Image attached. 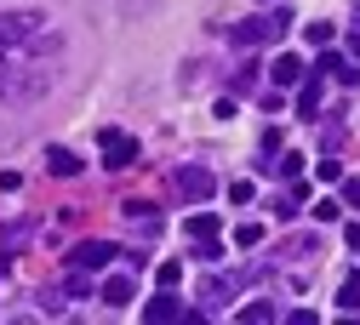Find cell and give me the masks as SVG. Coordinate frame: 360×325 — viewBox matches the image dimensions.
Here are the masks:
<instances>
[{
	"label": "cell",
	"instance_id": "6da1fadb",
	"mask_svg": "<svg viewBox=\"0 0 360 325\" xmlns=\"http://www.w3.org/2000/svg\"><path fill=\"white\" fill-rule=\"evenodd\" d=\"M58 46H63L58 29H46L40 40L0 52V103H34V98H46L52 80H58Z\"/></svg>",
	"mask_w": 360,
	"mask_h": 325
},
{
	"label": "cell",
	"instance_id": "7a4b0ae2",
	"mask_svg": "<svg viewBox=\"0 0 360 325\" xmlns=\"http://www.w3.org/2000/svg\"><path fill=\"white\" fill-rule=\"evenodd\" d=\"M292 23H297V18H292V6L281 0V6L269 12V18H246V23H235L229 34H235V46H269V40H281Z\"/></svg>",
	"mask_w": 360,
	"mask_h": 325
},
{
	"label": "cell",
	"instance_id": "3957f363",
	"mask_svg": "<svg viewBox=\"0 0 360 325\" xmlns=\"http://www.w3.org/2000/svg\"><path fill=\"white\" fill-rule=\"evenodd\" d=\"M98 143H103V171H131V166H138V143H131L126 131L103 126V131H98Z\"/></svg>",
	"mask_w": 360,
	"mask_h": 325
},
{
	"label": "cell",
	"instance_id": "277c9868",
	"mask_svg": "<svg viewBox=\"0 0 360 325\" xmlns=\"http://www.w3.org/2000/svg\"><path fill=\"white\" fill-rule=\"evenodd\" d=\"M120 257V246L115 240H80L75 251H69V268H86V274H98V268H109Z\"/></svg>",
	"mask_w": 360,
	"mask_h": 325
},
{
	"label": "cell",
	"instance_id": "5b68a950",
	"mask_svg": "<svg viewBox=\"0 0 360 325\" xmlns=\"http://www.w3.org/2000/svg\"><path fill=\"white\" fill-rule=\"evenodd\" d=\"M120 217L131 223V234H138V240H155V234H160V211H155V206H143V200H126V206H120Z\"/></svg>",
	"mask_w": 360,
	"mask_h": 325
},
{
	"label": "cell",
	"instance_id": "8992f818",
	"mask_svg": "<svg viewBox=\"0 0 360 325\" xmlns=\"http://www.w3.org/2000/svg\"><path fill=\"white\" fill-rule=\"evenodd\" d=\"M172 183H177V194H184V200H206V194L217 189V183H212V171H206V166H184V171L172 177Z\"/></svg>",
	"mask_w": 360,
	"mask_h": 325
},
{
	"label": "cell",
	"instance_id": "52a82bcc",
	"mask_svg": "<svg viewBox=\"0 0 360 325\" xmlns=\"http://www.w3.org/2000/svg\"><path fill=\"white\" fill-rule=\"evenodd\" d=\"M321 91H326V74H303V80H297V114H303V120L321 114Z\"/></svg>",
	"mask_w": 360,
	"mask_h": 325
},
{
	"label": "cell",
	"instance_id": "ba28073f",
	"mask_svg": "<svg viewBox=\"0 0 360 325\" xmlns=\"http://www.w3.org/2000/svg\"><path fill=\"white\" fill-rule=\"evenodd\" d=\"M143 319H149V325H172V319H189V308L177 303L172 291H160L155 303H143Z\"/></svg>",
	"mask_w": 360,
	"mask_h": 325
},
{
	"label": "cell",
	"instance_id": "9c48e42d",
	"mask_svg": "<svg viewBox=\"0 0 360 325\" xmlns=\"http://www.w3.org/2000/svg\"><path fill=\"white\" fill-rule=\"evenodd\" d=\"M29 234H34V217H18V223H0V251H6V257H18V251L29 246Z\"/></svg>",
	"mask_w": 360,
	"mask_h": 325
},
{
	"label": "cell",
	"instance_id": "30bf717a",
	"mask_svg": "<svg viewBox=\"0 0 360 325\" xmlns=\"http://www.w3.org/2000/svg\"><path fill=\"white\" fill-rule=\"evenodd\" d=\"M314 74H332V80H349V86L360 80V74H354V69H349V63L332 52V46H321V63H314Z\"/></svg>",
	"mask_w": 360,
	"mask_h": 325
},
{
	"label": "cell",
	"instance_id": "8fae6325",
	"mask_svg": "<svg viewBox=\"0 0 360 325\" xmlns=\"http://www.w3.org/2000/svg\"><path fill=\"white\" fill-rule=\"evenodd\" d=\"M46 171L52 177H80V154L75 149H46Z\"/></svg>",
	"mask_w": 360,
	"mask_h": 325
},
{
	"label": "cell",
	"instance_id": "7c38bea8",
	"mask_svg": "<svg viewBox=\"0 0 360 325\" xmlns=\"http://www.w3.org/2000/svg\"><path fill=\"white\" fill-rule=\"evenodd\" d=\"M98 291H103V303H109V308H126V303H131V280H126V274H109Z\"/></svg>",
	"mask_w": 360,
	"mask_h": 325
},
{
	"label": "cell",
	"instance_id": "4fadbf2b",
	"mask_svg": "<svg viewBox=\"0 0 360 325\" xmlns=\"http://www.w3.org/2000/svg\"><path fill=\"white\" fill-rule=\"evenodd\" d=\"M269 80H275V86L286 91V86H297V80H303V63H297V58H275V69H269Z\"/></svg>",
	"mask_w": 360,
	"mask_h": 325
},
{
	"label": "cell",
	"instance_id": "5bb4252c",
	"mask_svg": "<svg viewBox=\"0 0 360 325\" xmlns=\"http://www.w3.org/2000/svg\"><path fill=\"white\" fill-rule=\"evenodd\" d=\"M235 319H246V325H269V319H281V308H275V303H246Z\"/></svg>",
	"mask_w": 360,
	"mask_h": 325
},
{
	"label": "cell",
	"instance_id": "9a60e30c",
	"mask_svg": "<svg viewBox=\"0 0 360 325\" xmlns=\"http://www.w3.org/2000/svg\"><path fill=\"white\" fill-rule=\"evenodd\" d=\"M63 291H69V297H92V291H98V274H86V268H75Z\"/></svg>",
	"mask_w": 360,
	"mask_h": 325
},
{
	"label": "cell",
	"instance_id": "2e32d148",
	"mask_svg": "<svg viewBox=\"0 0 360 325\" xmlns=\"http://www.w3.org/2000/svg\"><path fill=\"white\" fill-rule=\"evenodd\" d=\"M332 34H338V29H332L326 18H314V23H303V40H309V46H332Z\"/></svg>",
	"mask_w": 360,
	"mask_h": 325
},
{
	"label": "cell",
	"instance_id": "e0dca14e",
	"mask_svg": "<svg viewBox=\"0 0 360 325\" xmlns=\"http://www.w3.org/2000/svg\"><path fill=\"white\" fill-rule=\"evenodd\" d=\"M189 234H195V240H217V217H212V211H195V217H189Z\"/></svg>",
	"mask_w": 360,
	"mask_h": 325
},
{
	"label": "cell",
	"instance_id": "ac0fdd59",
	"mask_svg": "<svg viewBox=\"0 0 360 325\" xmlns=\"http://www.w3.org/2000/svg\"><path fill=\"white\" fill-rule=\"evenodd\" d=\"M229 291H235L229 280H206V286H200V303H212V308H223V303H229Z\"/></svg>",
	"mask_w": 360,
	"mask_h": 325
},
{
	"label": "cell",
	"instance_id": "d6986e66",
	"mask_svg": "<svg viewBox=\"0 0 360 325\" xmlns=\"http://www.w3.org/2000/svg\"><path fill=\"white\" fill-rule=\"evenodd\" d=\"M338 308H343V314H360V274H354V280H343V291H338Z\"/></svg>",
	"mask_w": 360,
	"mask_h": 325
},
{
	"label": "cell",
	"instance_id": "ffe728a7",
	"mask_svg": "<svg viewBox=\"0 0 360 325\" xmlns=\"http://www.w3.org/2000/svg\"><path fill=\"white\" fill-rule=\"evenodd\" d=\"M263 171H275V177H297V171H303V154H292V149H286V154H281V166H263Z\"/></svg>",
	"mask_w": 360,
	"mask_h": 325
},
{
	"label": "cell",
	"instance_id": "44dd1931",
	"mask_svg": "<svg viewBox=\"0 0 360 325\" xmlns=\"http://www.w3.org/2000/svg\"><path fill=\"white\" fill-rule=\"evenodd\" d=\"M155 280H160V291H172L177 280H184V263H160V268H155Z\"/></svg>",
	"mask_w": 360,
	"mask_h": 325
},
{
	"label": "cell",
	"instance_id": "7402d4cb",
	"mask_svg": "<svg viewBox=\"0 0 360 325\" xmlns=\"http://www.w3.org/2000/svg\"><path fill=\"white\" fill-rule=\"evenodd\" d=\"M257 74H263L257 63H240V74H235V98H240V91H252V86H257Z\"/></svg>",
	"mask_w": 360,
	"mask_h": 325
},
{
	"label": "cell",
	"instance_id": "603a6c76",
	"mask_svg": "<svg viewBox=\"0 0 360 325\" xmlns=\"http://www.w3.org/2000/svg\"><path fill=\"white\" fill-rule=\"evenodd\" d=\"M257 240H263V228H257V223H240V228H235V246H246V251H252Z\"/></svg>",
	"mask_w": 360,
	"mask_h": 325
},
{
	"label": "cell",
	"instance_id": "cb8c5ba5",
	"mask_svg": "<svg viewBox=\"0 0 360 325\" xmlns=\"http://www.w3.org/2000/svg\"><path fill=\"white\" fill-rule=\"evenodd\" d=\"M314 217H321V223H338V217H343V200H332V194H326L321 206H314Z\"/></svg>",
	"mask_w": 360,
	"mask_h": 325
},
{
	"label": "cell",
	"instance_id": "d4e9b609",
	"mask_svg": "<svg viewBox=\"0 0 360 325\" xmlns=\"http://www.w3.org/2000/svg\"><path fill=\"white\" fill-rule=\"evenodd\" d=\"M314 171H321V183H343V160H332V154L314 166Z\"/></svg>",
	"mask_w": 360,
	"mask_h": 325
},
{
	"label": "cell",
	"instance_id": "484cf974",
	"mask_svg": "<svg viewBox=\"0 0 360 325\" xmlns=\"http://www.w3.org/2000/svg\"><path fill=\"white\" fill-rule=\"evenodd\" d=\"M195 257H200V263H223V246H217V240H200V251H195Z\"/></svg>",
	"mask_w": 360,
	"mask_h": 325
},
{
	"label": "cell",
	"instance_id": "4316f807",
	"mask_svg": "<svg viewBox=\"0 0 360 325\" xmlns=\"http://www.w3.org/2000/svg\"><path fill=\"white\" fill-rule=\"evenodd\" d=\"M343 206H354V211H360V177H349V183H343Z\"/></svg>",
	"mask_w": 360,
	"mask_h": 325
},
{
	"label": "cell",
	"instance_id": "83f0119b",
	"mask_svg": "<svg viewBox=\"0 0 360 325\" xmlns=\"http://www.w3.org/2000/svg\"><path fill=\"white\" fill-rule=\"evenodd\" d=\"M314 319H321L314 308H292V314H286V325H314Z\"/></svg>",
	"mask_w": 360,
	"mask_h": 325
},
{
	"label": "cell",
	"instance_id": "f1b7e54d",
	"mask_svg": "<svg viewBox=\"0 0 360 325\" xmlns=\"http://www.w3.org/2000/svg\"><path fill=\"white\" fill-rule=\"evenodd\" d=\"M343 240H349V251H360V223H349V228H343Z\"/></svg>",
	"mask_w": 360,
	"mask_h": 325
},
{
	"label": "cell",
	"instance_id": "f546056e",
	"mask_svg": "<svg viewBox=\"0 0 360 325\" xmlns=\"http://www.w3.org/2000/svg\"><path fill=\"white\" fill-rule=\"evenodd\" d=\"M6 274H12V257H6V251H0V286H6Z\"/></svg>",
	"mask_w": 360,
	"mask_h": 325
}]
</instances>
